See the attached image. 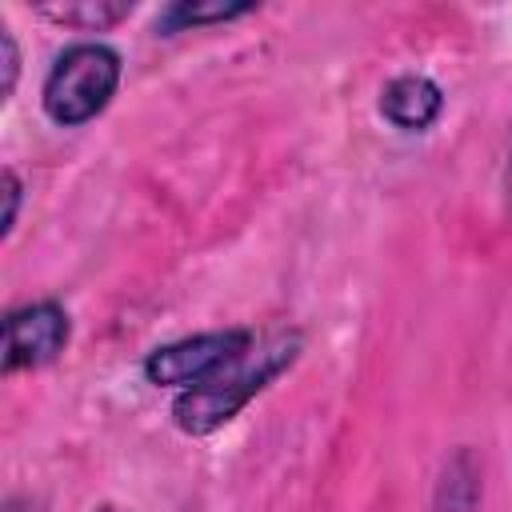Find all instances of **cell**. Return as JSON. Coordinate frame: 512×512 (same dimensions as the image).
I'll list each match as a JSON object with an SVG mask.
<instances>
[{
    "label": "cell",
    "mask_w": 512,
    "mask_h": 512,
    "mask_svg": "<svg viewBox=\"0 0 512 512\" xmlns=\"http://www.w3.org/2000/svg\"><path fill=\"white\" fill-rule=\"evenodd\" d=\"M0 52H4V84H0V96L8 100L12 88H16V76H20V52H16V36L8 28H0Z\"/></svg>",
    "instance_id": "cell-10"
},
{
    "label": "cell",
    "mask_w": 512,
    "mask_h": 512,
    "mask_svg": "<svg viewBox=\"0 0 512 512\" xmlns=\"http://www.w3.org/2000/svg\"><path fill=\"white\" fill-rule=\"evenodd\" d=\"M508 192H512V168H508Z\"/></svg>",
    "instance_id": "cell-12"
},
{
    "label": "cell",
    "mask_w": 512,
    "mask_h": 512,
    "mask_svg": "<svg viewBox=\"0 0 512 512\" xmlns=\"http://www.w3.org/2000/svg\"><path fill=\"white\" fill-rule=\"evenodd\" d=\"M116 88H120V56L108 44L84 40L56 56V64L44 76L40 100L56 124L76 128L100 116L116 96Z\"/></svg>",
    "instance_id": "cell-2"
},
{
    "label": "cell",
    "mask_w": 512,
    "mask_h": 512,
    "mask_svg": "<svg viewBox=\"0 0 512 512\" xmlns=\"http://www.w3.org/2000/svg\"><path fill=\"white\" fill-rule=\"evenodd\" d=\"M40 16L64 24V28H80V32H104L120 20L132 16V4L124 0H76V4H40Z\"/></svg>",
    "instance_id": "cell-7"
},
{
    "label": "cell",
    "mask_w": 512,
    "mask_h": 512,
    "mask_svg": "<svg viewBox=\"0 0 512 512\" xmlns=\"http://www.w3.org/2000/svg\"><path fill=\"white\" fill-rule=\"evenodd\" d=\"M440 112H444V92L420 72H404L388 80L380 92V116L400 132H424L428 124H436Z\"/></svg>",
    "instance_id": "cell-5"
},
{
    "label": "cell",
    "mask_w": 512,
    "mask_h": 512,
    "mask_svg": "<svg viewBox=\"0 0 512 512\" xmlns=\"http://www.w3.org/2000/svg\"><path fill=\"white\" fill-rule=\"evenodd\" d=\"M256 4H224V0H208V4H168L156 20L160 32H180V28H200V24H224L236 16H248Z\"/></svg>",
    "instance_id": "cell-8"
},
{
    "label": "cell",
    "mask_w": 512,
    "mask_h": 512,
    "mask_svg": "<svg viewBox=\"0 0 512 512\" xmlns=\"http://www.w3.org/2000/svg\"><path fill=\"white\" fill-rule=\"evenodd\" d=\"M480 504V464L468 448H456L436 480V512H476Z\"/></svg>",
    "instance_id": "cell-6"
},
{
    "label": "cell",
    "mask_w": 512,
    "mask_h": 512,
    "mask_svg": "<svg viewBox=\"0 0 512 512\" xmlns=\"http://www.w3.org/2000/svg\"><path fill=\"white\" fill-rule=\"evenodd\" d=\"M72 336L68 312L56 300H36L4 316V376L20 368H44L64 352Z\"/></svg>",
    "instance_id": "cell-4"
},
{
    "label": "cell",
    "mask_w": 512,
    "mask_h": 512,
    "mask_svg": "<svg viewBox=\"0 0 512 512\" xmlns=\"http://www.w3.org/2000/svg\"><path fill=\"white\" fill-rule=\"evenodd\" d=\"M0 180H4V224H0V236H12L16 216H20V192H24V184H20V176L12 168H4Z\"/></svg>",
    "instance_id": "cell-9"
},
{
    "label": "cell",
    "mask_w": 512,
    "mask_h": 512,
    "mask_svg": "<svg viewBox=\"0 0 512 512\" xmlns=\"http://www.w3.org/2000/svg\"><path fill=\"white\" fill-rule=\"evenodd\" d=\"M296 352H300V332H276L260 348L252 344V352L240 356L236 364H228L220 376L176 396V404H172L176 428L184 436H208V432L224 428L252 396H260L296 360Z\"/></svg>",
    "instance_id": "cell-1"
},
{
    "label": "cell",
    "mask_w": 512,
    "mask_h": 512,
    "mask_svg": "<svg viewBox=\"0 0 512 512\" xmlns=\"http://www.w3.org/2000/svg\"><path fill=\"white\" fill-rule=\"evenodd\" d=\"M96 512H124V508H112V504H104V508H96Z\"/></svg>",
    "instance_id": "cell-11"
},
{
    "label": "cell",
    "mask_w": 512,
    "mask_h": 512,
    "mask_svg": "<svg viewBox=\"0 0 512 512\" xmlns=\"http://www.w3.org/2000/svg\"><path fill=\"white\" fill-rule=\"evenodd\" d=\"M256 336L248 328H220V332H196L172 344H160L144 356V376L164 388H196L220 376L228 364L248 356Z\"/></svg>",
    "instance_id": "cell-3"
}]
</instances>
